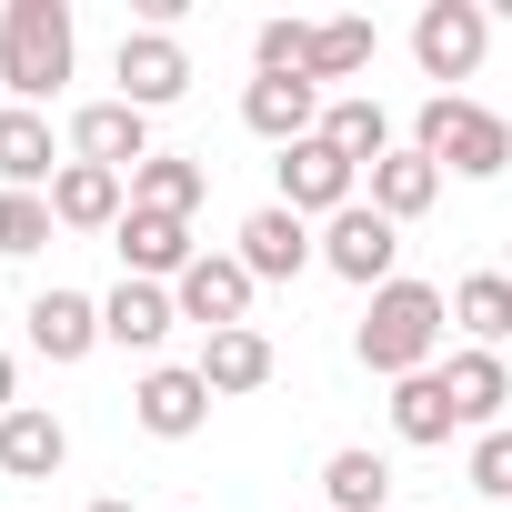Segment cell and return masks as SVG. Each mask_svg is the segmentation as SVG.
<instances>
[{
	"instance_id": "6da1fadb",
	"label": "cell",
	"mask_w": 512,
	"mask_h": 512,
	"mask_svg": "<svg viewBox=\"0 0 512 512\" xmlns=\"http://www.w3.org/2000/svg\"><path fill=\"white\" fill-rule=\"evenodd\" d=\"M442 332H452V292H432V282H382L372 312H362V332H352V352H362V372L412 382V372H432Z\"/></svg>"
},
{
	"instance_id": "7a4b0ae2",
	"label": "cell",
	"mask_w": 512,
	"mask_h": 512,
	"mask_svg": "<svg viewBox=\"0 0 512 512\" xmlns=\"http://www.w3.org/2000/svg\"><path fill=\"white\" fill-rule=\"evenodd\" d=\"M71 0H11L0 11V91H11L21 111H41L61 81H71Z\"/></svg>"
},
{
	"instance_id": "3957f363",
	"label": "cell",
	"mask_w": 512,
	"mask_h": 512,
	"mask_svg": "<svg viewBox=\"0 0 512 512\" xmlns=\"http://www.w3.org/2000/svg\"><path fill=\"white\" fill-rule=\"evenodd\" d=\"M412 151L442 161V171H462V181H492V171H512V121L482 111V101H462V91H432L422 121H412Z\"/></svg>"
},
{
	"instance_id": "277c9868",
	"label": "cell",
	"mask_w": 512,
	"mask_h": 512,
	"mask_svg": "<svg viewBox=\"0 0 512 512\" xmlns=\"http://www.w3.org/2000/svg\"><path fill=\"white\" fill-rule=\"evenodd\" d=\"M482 51H492V11H482V0H422V21H412L422 81H472Z\"/></svg>"
},
{
	"instance_id": "5b68a950",
	"label": "cell",
	"mask_w": 512,
	"mask_h": 512,
	"mask_svg": "<svg viewBox=\"0 0 512 512\" xmlns=\"http://www.w3.org/2000/svg\"><path fill=\"white\" fill-rule=\"evenodd\" d=\"M322 262H332L352 292H382V282H402V272H392V262H402V221H382L372 201L332 211V221H322Z\"/></svg>"
},
{
	"instance_id": "8992f818",
	"label": "cell",
	"mask_w": 512,
	"mask_h": 512,
	"mask_svg": "<svg viewBox=\"0 0 512 512\" xmlns=\"http://www.w3.org/2000/svg\"><path fill=\"white\" fill-rule=\"evenodd\" d=\"M111 81H121V101L131 111H171L181 91H191V51L171 41V31H121V51H111Z\"/></svg>"
},
{
	"instance_id": "52a82bcc",
	"label": "cell",
	"mask_w": 512,
	"mask_h": 512,
	"mask_svg": "<svg viewBox=\"0 0 512 512\" xmlns=\"http://www.w3.org/2000/svg\"><path fill=\"white\" fill-rule=\"evenodd\" d=\"M272 171H282V211H302V221H332V211H352V201H362V171H352L322 131H312V141H292Z\"/></svg>"
},
{
	"instance_id": "ba28073f",
	"label": "cell",
	"mask_w": 512,
	"mask_h": 512,
	"mask_svg": "<svg viewBox=\"0 0 512 512\" xmlns=\"http://www.w3.org/2000/svg\"><path fill=\"white\" fill-rule=\"evenodd\" d=\"M71 161H91V171H121V181H131V171L151 161V111H131L121 91H111V101H81V111H71Z\"/></svg>"
},
{
	"instance_id": "9c48e42d",
	"label": "cell",
	"mask_w": 512,
	"mask_h": 512,
	"mask_svg": "<svg viewBox=\"0 0 512 512\" xmlns=\"http://www.w3.org/2000/svg\"><path fill=\"white\" fill-rule=\"evenodd\" d=\"M251 292H262V282L241 272V251H201V262L171 282L181 322H201V332H241V322H251Z\"/></svg>"
},
{
	"instance_id": "30bf717a",
	"label": "cell",
	"mask_w": 512,
	"mask_h": 512,
	"mask_svg": "<svg viewBox=\"0 0 512 512\" xmlns=\"http://www.w3.org/2000/svg\"><path fill=\"white\" fill-rule=\"evenodd\" d=\"M111 241H121V282H181L201 262V241H191L181 211H121Z\"/></svg>"
},
{
	"instance_id": "8fae6325",
	"label": "cell",
	"mask_w": 512,
	"mask_h": 512,
	"mask_svg": "<svg viewBox=\"0 0 512 512\" xmlns=\"http://www.w3.org/2000/svg\"><path fill=\"white\" fill-rule=\"evenodd\" d=\"M131 422H141L151 442H191V432L211 422V382H201V372H181V362H151V372H141V392H131Z\"/></svg>"
},
{
	"instance_id": "7c38bea8",
	"label": "cell",
	"mask_w": 512,
	"mask_h": 512,
	"mask_svg": "<svg viewBox=\"0 0 512 512\" xmlns=\"http://www.w3.org/2000/svg\"><path fill=\"white\" fill-rule=\"evenodd\" d=\"M312 262H322V241H312L302 211L272 201V211H251V221H241V272H251V282H292V272H312Z\"/></svg>"
},
{
	"instance_id": "4fadbf2b",
	"label": "cell",
	"mask_w": 512,
	"mask_h": 512,
	"mask_svg": "<svg viewBox=\"0 0 512 512\" xmlns=\"http://www.w3.org/2000/svg\"><path fill=\"white\" fill-rule=\"evenodd\" d=\"M71 161L51 141V111H21V101H0V191H51Z\"/></svg>"
},
{
	"instance_id": "5bb4252c",
	"label": "cell",
	"mask_w": 512,
	"mask_h": 512,
	"mask_svg": "<svg viewBox=\"0 0 512 512\" xmlns=\"http://www.w3.org/2000/svg\"><path fill=\"white\" fill-rule=\"evenodd\" d=\"M241 121L262 131L272 151H292V141H312V131H322V91H312L302 71H292V81H272V71H262V81L241 91Z\"/></svg>"
},
{
	"instance_id": "9a60e30c",
	"label": "cell",
	"mask_w": 512,
	"mask_h": 512,
	"mask_svg": "<svg viewBox=\"0 0 512 512\" xmlns=\"http://www.w3.org/2000/svg\"><path fill=\"white\" fill-rule=\"evenodd\" d=\"M61 462H71V432H61L51 402H21L11 422H0V472H11V482H51Z\"/></svg>"
},
{
	"instance_id": "2e32d148",
	"label": "cell",
	"mask_w": 512,
	"mask_h": 512,
	"mask_svg": "<svg viewBox=\"0 0 512 512\" xmlns=\"http://www.w3.org/2000/svg\"><path fill=\"white\" fill-rule=\"evenodd\" d=\"M121 211H131V181H121V171L71 161V171L51 181V221H61V231H121Z\"/></svg>"
},
{
	"instance_id": "e0dca14e",
	"label": "cell",
	"mask_w": 512,
	"mask_h": 512,
	"mask_svg": "<svg viewBox=\"0 0 512 512\" xmlns=\"http://www.w3.org/2000/svg\"><path fill=\"white\" fill-rule=\"evenodd\" d=\"M171 322H181L171 282H121V292L101 302V342H121V352H161V342H171Z\"/></svg>"
},
{
	"instance_id": "ac0fdd59",
	"label": "cell",
	"mask_w": 512,
	"mask_h": 512,
	"mask_svg": "<svg viewBox=\"0 0 512 512\" xmlns=\"http://www.w3.org/2000/svg\"><path fill=\"white\" fill-rule=\"evenodd\" d=\"M31 352H41V362H81V352H101V302L51 282V292L31 302Z\"/></svg>"
},
{
	"instance_id": "d6986e66",
	"label": "cell",
	"mask_w": 512,
	"mask_h": 512,
	"mask_svg": "<svg viewBox=\"0 0 512 512\" xmlns=\"http://www.w3.org/2000/svg\"><path fill=\"white\" fill-rule=\"evenodd\" d=\"M362 181H372V211H382V221H422V211L442 201V161H422L412 141H402V151H382Z\"/></svg>"
},
{
	"instance_id": "ffe728a7",
	"label": "cell",
	"mask_w": 512,
	"mask_h": 512,
	"mask_svg": "<svg viewBox=\"0 0 512 512\" xmlns=\"http://www.w3.org/2000/svg\"><path fill=\"white\" fill-rule=\"evenodd\" d=\"M442 392H452V412L472 422V432H502V402H512V372H502V352H452L442 362Z\"/></svg>"
},
{
	"instance_id": "44dd1931",
	"label": "cell",
	"mask_w": 512,
	"mask_h": 512,
	"mask_svg": "<svg viewBox=\"0 0 512 512\" xmlns=\"http://www.w3.org/2000/svg\"><path fill=\"white\" fill-rule=\"evenodd\" d=\"M191 372L211 382V402H241V392H262V382H272V342L251 332V322H241V332H211Z\"/></svg>"
},
{
	"instance_id": "7402d4cb",
	"label": "cell",
	"mask_w": 512,
	"mask_h": 512,
	"mask_svg": "<svg viewBox=\"0 0 512 512\" xmlns=\"http://www.w3.org/2000/svg\"><path fill=\"white\" fill-rule=\"evenodd\" d=\"M322 141H332L352 171H372L382 151H402V141H392V111H382L372 91H342V101H322Z\"/></svg>"
},
{
	"instance_id": "603a6c76",
	"label": "cell",
	"mask_w": 512,
	"mask_h": 512,
	"mask_svg": "<svg viewBox=\"0 0 512 512\" xmlns=\"http://www.w3.org/2000/svg\"><path fill=\"white\" fill-rule=\"evenodd\" d=\"M392 432H402V442H422V452L462 432V412H452V392H442V362H432V372H412V382H392Z\"/></svg>"
},
{
	"instance_id": "cb8c5ba5",
	"label": "cell",
	"mask_w": 512,
	"mask_h": 512,
	"mask_svg": "<svg viewBox=\"0 0 512 512\" xmlns=\"http://www.w3.org/2000/svg\"><path fill=\"white\" fill-rule=\"evenodd\" d=\"M452 322L472 332V352H502L512 342V272H462L452 282Z\"/></svg>"
},
{
	"instance_id": "d4e9b609",
	"label": "cell",
	"mask_w": 512,
	"mask_h": 512,
	"mask_svg": "<svg viewBox=\"0 0 512 512\" xmlns=\"http://www.w3.org/2000/svg\"><path fill=\"white\" fill-rule=\"evenodd\" d=\"M372 21H312V51H302V81L322 91V81H362L372 71Z\"/></svg>"
},
{
	"instance_id": "484cf974",
	"label": "cell",
	"mask_w": 512,
	"mask_h": 512,
	"mask_svg": "<svg viewBox=\"0 0 512 512\" xmlns=\"http://www.w3.org/2000/svg\"><path fill=\"white\" fill-rule=\"evenodd\" d=\"M201 191H211V171L201 161H181V151H151L141 171H131V211H201Z\"/></svg>"
},
{
	"instance_id": "4316f807",
	"label": "cell",
	"mask_w": 512,
	"mask_h": 512,
	"mask_svg": "<svg viewBox=\"0 0 512 512\" xmlns=\"http://www.w3.org/2000/svg\"><path fill=\"white\" fill-rule=\"evenodd\" d=\"M382 502H392V462H382V452L352 442V452L322 462V512H382Z\"/></svg>"
},
{
	"instance_id": "83f0119b",
	"label": "cell",
	"mask_w": 512,
	"mask_h": 512,
	"mask_svg": "<svg viewBox=\"0 0 512 512\" xmlns=\"http://www.w3.org/2000/svg\"><path fill=\"white\" fill-rule=\"evenodd\" d=\"M51 191H0V262H31V251L51 241Z\"/></svg>"
},
{
	"instance_id": "f1b7e54d",
	"label": "cell",
	"mask_w": 512,
	"mask_h": 512,
	"mask_svg": "<svg viewBox=\"0 0 512 512\" xmlns=\"http://www.w3.org/2000/svg\"><path fill=\"white\" fill-rule=\"evenodd\" d=\"M302 51H312V21H262V31H251V61H262L272 81H292Z\"/></svg>"
},
{
	"instance_id": "f546056e",
	"label": "cell",
	"mask_w": 512,
	"mask_h": 512,
	"mask_svg": "<svg viewBox=\"0 0 512 512\" xmlns=\"http://www.w3.org/2000/svg\"><path fill=\"white\" fill-rule=\"evenodd\" d=\"M472 482H482L492 502H512V432H482V442H472Z\"/></svg>"
},
{
	"instance_id": "4dcf8cb0",
	"label": "cell",
	"mask_w": 512,
	"mask_h": 512,
	"mask_svg": "<svg viewBox=\"0 0 512 512\" xmlns=\"http://www.w3.org/2000/svg\"><path fill=\"white\" fill-rule=\"evenodd\" d=\"M11 412H21V362L0 352V422H11Z\"/></svg>"
},
{
	"instance_id": "1f68e13d",
	"label": "cell",
	"mask_w": 512,
	"mask_h": 512,
	"mask_svg": "<svg viewBox=\"0 0 512 512\" xmlns=\"http://www.w3.org/2000/svg\"><path fill=\"white\" fill-rule=\"evenodd\" d=\"M91 512H131V502H121V492H101V502H91Z\"/></svg>"
}]
</instances>
